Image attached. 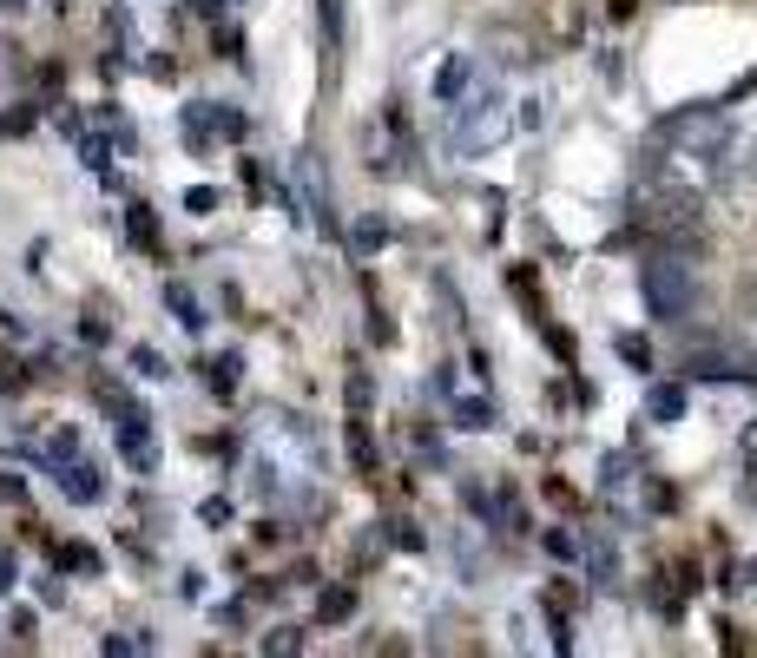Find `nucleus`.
<instances>
[{"instance_id":"f257e3e1","label":"nucleus","mask_w":757,"mask_h":658,"mask_svg":"<svg viewBox=\"0 0 757 658\" xmlns=\"http://www.w3.org/2000/svg\"><path fill=\"white\" fill-rule=\"evenodd\" d=\"M507 132H514V112H507V99L494 93V86H468V93L455 99L448 145H455L461 158H481V152H494V145H507Z\"/></svg>"},{"instance_id":"f03ea898","label":"nucleus","mask_w":757,"mask_h":658,"mask_svg":"<svg viewBox=\"0 0 757 658\" xmlns=\"http://www.w3.org/2000/svg\"><path fill=\"white\" fill-rule=\"evenodd\" d=\"M646 310L665 316V323H679V316L692 310V264H679V257L646 264Z\"/></svg>"},{"instance_id":"7ed1b4c3","label":"nucleus","mask_w":757,"mask_h":658,"mask_svg":"<svg viewBox=\"0 0 757 658\" xmlns=\"http://www.w3.org/2000/svg\"><path fill=\"white\" fill-rule=\"evenodd\" d=\"M178 126H185V145H198L205 152L211 139H244L251 132V119L237 106H218V99H191L185 112H178Z\"/></svg>"},{"instance_id":"20e7f679","label":"nucleus","mask_w":757,"mask_h":658,"mask_svg":"<svg viewBox=\"0 0 757 658\" xmlns=\"http://www.w3.org/2000/svg\"><path fill=\"white\" fill-rule=\"evenodd\" d=\"M112 428H119V455H126V468L158 474V435H152V415H145L139 402H126L119 415H112Z\"/></svg>"},{"instance_id":"39448f33","label":"nucleus","mask_w":757,"mask_h":658,"mask_svg":"<svg viewBox=\"0 0 757 658\" xmlns=\"http://www.w3.org/2000/svg\"><path fill=\"white\" fill-rule=\"evenodd\" d=\"M53 481H60V494H66L73 507L106 501V474H99V461H93V455H66V461H53Z\"/></svg>"},{"instance_id":"423d86ee","label":"nucleus","mask_w":757,"mask_h":658,"mask_svg":"<svg viewBox=\"0 0 757 658\" xmlns=\"http://www.w3.org/2000/svg\"><path fill=\"white\" fill-rule=\"evenodd\" d=\"M297 185H303V204H310V218L336 237V204H330V178H323V158L303 152L297 158Z\"/></svg>"},{"instance_id":"0eeeda50","label":"nucleus","mask_w":757,"mask_h":658,"mask_svg":"<svg viewBox=\"0 0 757 658\" xmlns=\"http://www.w3.org/2000/svg\"><path fill=\"white\" fill-rule=\"evenodd\" d=\"M448 422L468 428V435H488L494 428V402L488 395H455V402H448Z\"/></svg>"},{"instance_id":"6e6552de","label":"nucleus","mask_w":757,"mask_h":658,"mask_svg":"<svg viewBox=\"0 0 757 658\" xmlns=\"http://www.w3.org/2000/svg\"><path fill=\"white\" fill-rule=\"evenodd\" d=\"M685 402H692V395H685V382H665V389L646 395V422H652V428H672V422L685 415Z\"/></svg>"},{"instance_id":"1a4fd4ad","label":"nucleus","mask_w":757,"mask_h":658,"mask_svg":"<svg viewBox=\"0 0 757 658\" xmlns=\"http://www.w3.org/2000/svg\"><path fill=\"white\" fill-rule=\"evenodd\" d=\"M600 487H606V501H626L632 487H639V461L632 455H606L600 461Z\"/></svg>"},{"instance_id":"9d476101","label":"nucleus","mask_w":757,"mask_h":658,"mask_svg":"<svg viewBox=\"0 0 757 658\" xmlns=\"http://www.w3.org/2000/svg\"><path fill=\"white\" fill-rule=\"evenodd\" d=\"M382 244H389V218H376V211H369V218L349 224V257H376Z\"/></svg>"},{"instance_id":"9b49d317","label":"nucleus","mask_w":757,"mask_h":658,"mask_svg":"<svg viewBox=\"0 0 757 658\" xmlns=\"http://www.w3.org/2000/svg\"><path fill=\"white\" fill-rule=\"evenodd\" d=\"M165 310H172V316H178V329H191V336H198V329L211 323V316H205V303L191 297L185 283H165Z\"/></svg>"},{"instance_id":"f8f14e48","label":"nucleus","mask_w":757,"mask_h":658,"mask_svg":"<svg viewBox=\"0 0 757 658\" xmlns=\"http://www.w3.org/2000/svg\"><path fill=\"white\" fill-rule=\"evenodd\" d=\"M126 231L139 251H158V218H152V204H126Z\"/></svg>"},{"instance_id":"ddd939ff","label":"nucleus","mask_w":757,"mask_h":658,"mask_svg":"<svg viewBox=\"0 0 757 658\" xmlns=\"http://www.w3.org/2000/svg\"><path fill=\"white\" fill-rule=\"evenodd\" d=\"M468 86H474V66H468V60H461V53H455V60L442 66V79H435V93H442L448 106H455V99L468 93Z\"/></svg>"},{"instance_id":"4468645a","label":"nucleus","mask_w":757,"mask_h":658,"mask_svg":"<svg viewBox=\"0 0 757 658\" xmlns=\"http://www.w3.org/2000/svg\"><path fill=\"white\" fill-rule=\"evenodd\" d=\"M349 612H356V593L330 586V593H323V606H316V619H323V626H336V619H349Z\"/></svg>"},{"instance_id":"2eb2a0df","label":"nucleus","mask_w":757,"mask_h":658,"mask_svg":"<svg viewBox=\"0 0 757 658\" xmlns=\"http://www.w3.org/2000/svg\"><path fill=\"white\" fill-rule=\"evenodd\" d=\"M205 382H211L218 395H231V389H237V356H211V362H205Z\"/></svg>"},{"instance_id":"dca6fc26","label":"nucleus","mask_w":757,"mask_h":658,"mask_svg":"<svg viewBox=\"0 0 757 658\" xmlns=\"http://www.w3.org/2000/svg\"><path fill=\"white\" fill-rule=\"evenodd\" d=\"M349 455H356V468H363V474H376V441L363 435V422H349Z\"/></svg>"},{"instance_id":"f3484780","label":"nucleus","mask_w":757,"mask_h":658,"mask_svg":"<svg viewBox=\"0 0 757 658\" xmlns=\"http://www.w3.org/2000/svg\"><path fill=\"white\" fill-rule=\"evenodd\" d=\"M132 369H139L145 382H165V376H172V369H165V356H158V349H145V343L132 349Z\"/></svg>"},{"instance_id":"a211bd4d","label":"nucleus","mask_w":757,"mask_h":658,"mask_svg":"<svg viewBox=\"0 0 757 658\" xmlns=\"http://www.w3.org/2000/svg\"><path fill=\"white\" fill-rule=\"evenodd\" d=\"M60 566H73V573H99L106 560H99L93 547H60Z\"/></svg>"},{"instance_id":"6ab92c4d","label":"nucleus","mask_w":757,"mask_h":658,"mask_svg":"<svg viewBox=\"0 0 757 658\" xmlns=\"http://www.w3.org/2000/svg\"><path fill=\"white\" fill-rule=\"evenodd\" d=\"M185 211H191V218H211V211H218V191H211V185H191L185 191Z\"/></svg>"},{"instance_id":"aec40b11","label":"nucleus","mask_w":757,"mask_h":658,"mask_svg":"<svg viewBox=\"0 0 757 658\" xmlns=\"http://www.w3.org/2000/svg\"><path fill=\"white\" fill-rule=\"evenodd\" d=\"M619 356H626L632 369H652V349H646V336H632V329L619 336Z\"/></svg>"},{"instance_id":"412c9836","label":"nucleus","mask_w":757,"mask_h":658,"mask_svg":"<svg viewBox=\"0 0 757 658\" xmlns=\"http://www.w3.org/2000/svg\"><path fill=\"white\" fill-rule=\"evenodd\" d=\"M0 132H7V139L33 132V106H7V112H0Z\"/></svg>"},{"instance_id":"4be33fe9","label":"nucleus","mask_w":757,"mask_h":658,"mask_svg":"<svg viewBox=\"0 0 757 658\" xmlns=\"http://www.w3.org/2000/svg\"><path fill=\"white\" fill-rule=\"evenodd\" d=\"M106 152H112V145L99 139V132H86V139H79V158H86V165H93V172H106Z\"/></svg>"},{"instance_id":"5701e85b","label":"nucleus","mask_w":757,"mask_h":658,"mask_svg":"<svg viewBox=\"0 0 757 658\" xmlns=\"http://www.w3.org/2000/svg\"><path fill=\"white\" fill-rule=\"evenodd\" d=\"M369 402H376V389H369V376H363V369H356V376H349V408H356V415H363Z\"/></svg>"},{"instance_id":"b1692460","label":"nucleus","mask_w":757,"mask_h":658,"mask_svg":"<svg viewBox=\"0 0 757 658\" xmlns=\"http://www.w3.org/2000/svg\"><path fill=\"white\" fill-rule=\"evenodd\" d=\"M14 580H20V560H14V547H0V599L14 593Z\"/></svg>"},{"instance_id":"393cba45","label":"nucleus","mask_w":757,"mask_h":658,"mask_svg":"<svg viewBox=\"0 0 757 658\" xmlns=\"http://www.w3.org/2000/svg\"><path fill=\"white\" fill-rule=\"evenodd\" d=\"M547 553H553V560H573V553H580V540H573V533H560V527H553V533H547Z\"/></svg>"},{"instance_id":"a878e982","label":"nucleus","mask_w":757,"mask_h":658,"mask_svg":"<svg viewBox=\"0 0 757 658\" xmlns=\"http://www.w3.org/2000/svg\"><path fill=\"white\" fill-rule=\"evenodd\" d=\"M389 540H395V547H422V533H415L409 520H389Z\"/></svg>"},{"instance_id":"bb28decb","label":"nucleus","mask_w":757,"mask_h":658,"mask_svg":"<svg viewBox=\"0 0 757 658\" xmlns=\"http://www.w3.org/2000/svg\"><path fill=\"white\" fill-rule=\"evenodd\" d=\"M290 645H303V632L284 626V632H270V639H264V652H290Z\"/></svg>"},{"instance_id":"cd10ccee","label":"nucleus","mask_w":757,"mask_h":658,"mask_svg":"<svg viewBox=\"0 0 757 658\" xmlns=\"http://www.w3.org/2000/svg\"><path fill=\"white\" fill-rule=\"evenodd\" d=\"M0 501H27V481L20 474H0Z\"/></svg>"},{"instance_id":"c85d7f7f","label":"nucleus","mask_w":757,"mask_h":658,"mask_svg":"<svg viewBox=\"0 0 757 658\" xmlns=\"http://www.w3.org/2000/svg\"><path fill=\"white\" fill-rule=\"evenodd\" d=\"M198 514H205L211 527H224V520H231V501H205V507H198Z\"/></svg>"},{"instance_id":"c756f323","label":"nucleus","mask_w":757,"mask_h":658,"mask_svg":"<svg viewBox=\"0 0 757 658\" xmlns=\"http://www.w3.org/2000/svg\"><path fill=\"white\" fill-rule=\"evenodd\" d=\"M20 382H27V376H20V362L0 356V389H20Z\"/></svg>"},{"instance_id":"7c9ffc66","label":"nucleus","mask_w":757,"mask_h":658,"mask_svg":"<svg viewBox=\"0 0 757 658\" xmlns=\"http://www.w3.org/2000/svg\"><path fill=\"white\" fill-rule=\"evenodd\" d=\"M198 14H224V7H237V0H191Z\"/></svg>"},{"instance_id":"2f4dec72","label":"nucleus","mask_w":757,"mask_h":658,"mask_svg":"<svg viewBox=\"0 0 757 658\" xmlns=\"http://www.w3.org/2000/svg\"><path fill=\"white\" fill-rule=\"evenodd\" d=\"M0 7H7V14H20V7H27V0H0Z\"/></svg>"},{"instance_id":"473e14b6","label":"nucleus","mask_w":757,"mask_h":658,"mask_svg":"<svg viewBox=\"0 0 757 658\" xmlns=\"http://www.w3.org/2000/svg\"><path fill=\"white\" fill-rule=\"evenodd\" d=\"M751 455H757V428H751Z\"/></svg>"},{"instance_id":"72a5a7b5","label":"nucleus","mask_w":757,"mask_h":658,"mask_svg":"<svg viewBox=\"0 0 757 658\" xmlns=\"http://www.w3.org/2000/svg\"><path fill=\"white\" fill-rule=\"evenodd\" d=\"M47 7H66V0H47Z\"/></svg>"}]
</instances>
